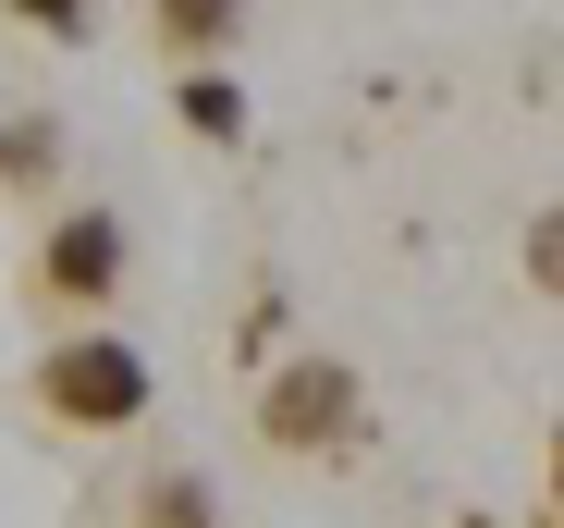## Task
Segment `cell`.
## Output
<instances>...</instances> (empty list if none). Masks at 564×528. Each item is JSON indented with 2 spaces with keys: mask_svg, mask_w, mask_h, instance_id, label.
I'll return each mask as SVG.
<instances>
[{
  "mask_svg": "<svg viewBox=\"0 0 564 528\" xmlns=\"http://www.w3.org/2000/svg\"><path fill=\"white\" fill-rule=\"evenodd\" d=\"M123 271H135V234H123V209L74 197V209H50L37 258H25V295H37L62 332H99V320L123 308Z\"/></svg>",
  "mask_w": 564,
  "mask_h": 528,
  "instance_id": "3957f363",
  "label": "cell"
},
{
  "mask_svg": "<svg viewBox=\"0 0 564 528\" xmlns=\"http://www.w3.org/2000/svg\"><path fill=\"white\" fill-rule=\"evenodd\" d=\"M13 25H25V37H62V50H86V37H99V13H74V0H25Z\"/></svg>",
  "mask_w": 564,
  "mask_h": 528,
  "instance_id": "ba28073f",
  "label": "cell"
},
{
  "mask_svg": "<svg viewBox=\"0 0 564 528\" xmlns=\"http://www.w3.org/2000/svg\"><path fill=\"white\" fill-rule=\"evenodd\" d=\"M172 111H184V136L234 148V136H246V86H234V74H172Z\"/></svg>",
  "mask_w": 564,
  "mask_h": 528,
  "instance_id": "8992f818",
  "label": "cell"
},
{
  "mask_svg": "<svg viewBox=\"0 0 564 528\" xmlns=\"http://www.w3.org/2000/svg\"><path fill=\"white\" fill-rule=\"evenodd\" d=\"M25 406L50 430H74V443H123V430L160 406V369L135 357L123 332H50L37 369H25Z\"/></svg>",
  "mask_w": 564,
  "mask_h": 528,
  "instance_id": "6da1fadb",
  "label": "cell"
},
{
  "mask_svg": "<svg viewBox=\"0 0 564 528\" xmlns=\"http://www.w3.org/2000/svg\"><path fill=\"white\" fill-rule=\"evenodd\" d=\"M50 172H62V123H50V111L0 123V185H50Z\"/></svg>",
  "mask_w": 564,
  "mask_h": 528,
  "instance_id": "52a82bcc",
  "label": "cell"
},
{
  "mask_svg": "<svg viewBox=\"0 0 564 528\" xmlns=\"http://www.w3.org/2000/svg\"><path fill=\"white\" fill-rule=\"evenodd\" d=\"M528 283H540V295H552V283H564V222H552V209H540V222H528Z\"/></svg>",
  "mask_w": 564,
  "mask_h": 528,
  "instance_id": "9c48e42d",
  "label": "cell"
},
{
  "mask_svg": "<svg viewBox=\"0 0 564 528\" xmlns=\"http://www.w3.org/2000/svg\"><path fill=\"white\" fill-rule=\"evenodd\" d=\"M258 443L270 455H307V467H344L368 443V381L356 357H319V344H295V357L258 369Z\"/></svg>",
  "mask_w": 564,
  "mask_h": 528,
  "instance_id": "7a4b0ae2",
  "label": "cell"
},
{
  "mask_svg": "<svg viewBox=\"0 0 564 528\" xmlns=\"http://www.w3.org/2000/svg\"><path fill=\"white\" fill-rule=\"evenodd\" d=\"M246 37V13H234V0H160V13H148V50H172L184 74H221V50Z\"/></svg>",
  "mask_w": 564,
  "mask_h": 528,
  "instance_id": "277c9868",
  "label": "cell"
},
{
  "mask_svg": "<svg viewBox=\"0 0 564 528\" xmlns=\"http://www.w3.org/2000/svg\"><path fill=\"white\" fill-rule=\"evenodd\" d=\"M123 528H221V479L209 467H148L135 504H123Z\"/></svg>",
  "mask_w": 564,
  "mask_h": 528,
  "instance_id": "5b68a950",
  "label": "cell"
}]
</instances>
